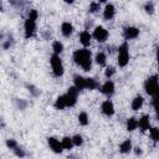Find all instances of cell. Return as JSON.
<instances>
[{
	"label": "cell",
	"mask_w": 159,
	"mask_h": 159,
	"mask_svg": "<svg viewBox=\"0 0 159 159\" xmlns=\"http://www.w3.org/2000/svg\"><path fill=\"white\" fill-rule=\"evenodd\" d=\"M72 58L76 65L82 67L83 71L87 72L92 68V53H91V50H88L87 47L76 50L72 55Z\"/></svg>",
	"instance_id": "1"
},
{
	"label": "cell",
	"mask_w": 159,
	"mask_h": 159,
	"mask_svg": "<svg viewBox=\"0 0 159 159\" xmlns=\"http://www.w3.org/2000/svg\"><path fill=\"white\" fill-rule=\"evenodd\" d=\"M144 89L147 92V94L149 96H158L159 93V84H158V76L154 75V76H150L145 80L144 82Z\"/></svg>",
	"instance_id": "2"
},
{
	"label": "cell",
	"mask_w": 159,
	"mask_h": 159,
	"mask_svg": "<svg viewBox=\"0 0 159 159\" xmlns=\"http://www.w3.org/2000/svg\"><path fill=\"white\" fill-rule=\"evenodd\" d=\"M50 63H51V67H52L53 76L61 77L65 72V68H63V63H62V60H61L60 55L52 53L51 57H50Z\"/></svg>",
	"instance_id": "3"
},
{
	"label": "cell",
	"mask_w": 159,
	"mask_h": 159,
	"mask_svg": "<svg viewBox=\"0 0 159 159\" xmlns=\"http://www.w3.org/2000/svg\"><path fill=\"white\" fill-rule=\"evenodd\" d=\"M129 62V47L127 42H123L118 47V66L125 67Z\"/></svg>",
	"instance_id": "4"
},
{
	"label": "cell",
	"mask_w": 159,
	"mask_h": 159,
	"mask_svg": "<svg viewBox=\"0 0 159 159\" xmlns=\"http://www.w3.org/2000/svg\"><path fill=\"white\" fill-rule=\"evenodd\" d=\"M35 32H36V21L27 17L25 20V22H24V35H25V39L32 37L35 35Z\"/></svg>",
	"instance_id": "5"
},
{
	"label": "cell",
	"mask_w": 159,
	"mask_h": 159,
	"mask_svg": "<svg viewBox=\"0 0 159 159\" xmlns=\"http://www.w3.org/2000/svg\"><path fill=\"white\" fill-rule=\"evenodd\" d=\"M109 36V32L103 26H96L92 34V37H94L98 42H106Z\"/></svg>",
	"instance_id": "6"
},
{
	"label": "cell",
	"mask_w": 159,
	"mask_h": 159,
	"mask_svg": "<svg viewBox=\"0 0 159 159\" xmlns=\"http://www.w3.org/2000/svg\"><path fill=\"white\" fill-rule=\"evenodd\" d=\"M47 143H48L50 149H51L53 153H56V154H61V153H62L63 148H62V145H61V142H60L57 138H55V137H48V138H47Z\"/></svg>",
	"instance_id": "7"
},
{
	"label": "cell",
	"mask_w": 159,
	"mask_h": 159,
	"mask_svg": "<svg viewBox=\"0 0 159 159\" xmlns=\"http://www.w3.org/2000/svg\"><path fill=\"white\" fill-rule=\"evenodd\" d=\"M123 36L125 40H133L139 36V29L134 26H127L123 30Z\"/></svg>",
	"instance_id": "8"
},
{
	"label": "cell",
	"mask_w": 159,
	"mask_h": 159,
	"mask_svg": "<svg viewBox=\"0 0 159 159\" xmlns=\"http://www.w3.org/2000/svg\"><path fill=\"white\" fill-rule=\"evenodd\" d=\"M101 111H102V113H103L104 116H107V117L113 116V114H114V104H113V102L109 101V99L104 101V102L102 103V106H101Z\"/></svg>",
	"instance_id": "9"
},
{
	"label": "cell",
	"mask_w": 159,
	"mask_h": 159,
	"mask_svg": "<svg viewBox=\"0 0 159 159\" xmlns=\"http://www.w3.org/2000/svg\"><path fill=\"white\" fill-rule=\"evenodd\" d=\"M114 89H116L114 83H113V81H111V80L106 81V82L102 84V87H101V92H102L103 94L108 96V97L112 96V94L114 93Z\"/></svg>",
	"instance_id": "10"
},
{
	"label": "cell",
	"mask_w": 159,
	"mask_h": 159,
	"mask_svg": "<svg viewBox=\"0 0 159 159\" xmlns=\"http://www.w3.org/2000/svg\"><path fill=\"white\" fill-rule=\"evenodd\" d=\"M138 127L142 132H147L150 128V118L148 114H144L138 119Z\"/></svg>",
	"instance_id": "11"
},
{
	"label": "cell",
	"mask_w": 159,
	"mask_h": 159,
	"mask_svg": "<svg viewBox=\"0 0 159 159\" xmlns=\"http://www.w3.org/2000/svg\"><path fill=\"white\" fill-rule=\"evenodd\" d=\"M91 41H92V35L87 30H83L80 34V42L82 43L83 47H88L91 45Z\"/></svg>",
	"instance_id": "12"
},
{
	"label": "cell",
	"mask_w": 159,
	"mask_h": 159,
	"mask_svg": "<svg viewBox=\"0 0 159 159\" xmlns=\"http://www.w3.org/2000/svg\"><path fill=\"white\" fill-rule=\"evenodd\" d=\"M114 15H116V7H114V5L113 4H107L106 7H104V10H103V17L106 20H111V19L114 17Z\"/></svg>",
	"instance_id": "13"
},
{
	"label": "cell",
	"mask_w": 159,
	"mask_h": 159,
	"mask_svg": "<svg viewBox=\"0 0 159 159\" xmlns=\"http://www.w3.org/2000/svg\"><path fill=\"white\" fill-rule=\"evenodd\" d=\"M73 86L78 89V91H82V89H86V78L81 75H76L73 77Z\"/></svg>",
	"instance_id": "14"
},
{
	"label": "cell",
	"mask_w": 159,
	"mask_h": 159,
	"mask_svg": "<svg viewBox=\"0 0 159 159\" xmlns=\"http://www.w3.org/2000/svg\"><path fill=\"white\" fill-rule=\"evenodd\" d=\"M61 32H62V35L65 36V37H70L71 35H72V32H73V26H72V24L71 22H62V25H61Z\"/></svg>",
	"instance_id": "15"
},
{
	"label": "cell",
	"mask_w": 159,
	"mask_h": 159,
	"mask_svg": "<svg viewBox=\"0 0 159 159\" xmlns=\"http://www.w3.org/2000/svg\"><path fill=\"white\" fill-rule=\"evenodd\" d=\"M143 103H144V98H143L142 96H135V97L133 98V101H132L130 107H132L133 111H138V109L142 108Z\"/></svg>",
	"instance_id": "16"
},
{
	"label": "cell",
	"mask_w": 159,
	"mask_h": 159,
	"mask_svg": "<svg viewBox=\"0 0 159 159\" xmlns=\"http://www.w3.org/2000/svg\"><path fill=\"white\" fill-rule=\"evenodd\" d=\"M132 149H133V147H132L130 139H125V140L122 142L120 145H119V152H120L122 154H127V153H129Z\"/></svg>",
	"instance_id": "17"
},
{
	"label": "cell",
	"mask_w": 159,
	"mask_h": 159,
	"mask_svg": "<svg viewBox=\"0 0 159 159\" xmlns=\"http://www.w3.org/2000/svg\"><path fill=\"white\" fill-rule=\"evenodd\" d=\"M138 128V119L134 117H130L127 119V130L128 132H133Z\"/></svg>",
	"instance_id": "18"
},
{
	"label": "cell",
	"mask_w": 159,
	"mask_h": 159,
	"mask_svg": "<svg viewBox=\"0 0 159 159\" xmlns=\"http://www.w3.org/2000/svg\"><path fill=\"white\" fill-rule=\"evenodd\" d=\"M61 145H62L63 149H66V150H71L72 147H73L72 138H71V137H63L62 140H61Z\"/></svg>",
	"instance_id": "19"
},
{
	"label": "cell",
	"mask_w": 159,
	"mask_h": 159,
	"mask_svg": "<svg viewBox=\"0 0 159 159\" xmlns=\"http://www.w3.org/2000/svg\"><path fill=\"white\" fill-rule=\"evenodd\" d=\"M94 61H96V63L99 65V66H106V62H107V56H106V53L98 52V53L96 55V57H94Z\"/></svg>",
	"instance_id": "20"
},
{
	"label": "cell",
	"mask_w": 159,
	"mask_h": 159,
	"mask_svg": "<svg viewBox=\"0 0 159 159\" xmlns=\"http://www.w3.org/2000/svg\"><path fill=\"white\" fill-rule=\"evenodd\" d=\"M99 87V83L94 78H86V89H96Z\"/></svg>",
	"instance_id": "21"
},
{
	"label": "cell",
	"mask_w": 159,
	"mask_h": 159,
	"mask_svg": "<svg viewBox=\"0 0 159 159\" xmlns=\"http://www.w3.org/2000/svg\"><path fill=\"white\" fill-rule=\"evenodd\" d=\"M53 106H55V108H56V109H58V111L65 109V108H66V103H65L63 96H58V97H57V99L55 101Z\"/></svg>",
	"instance_id": "22"
},
{
	"label": "cell",
	"mask_w": 159,
	"mask_h": 159,
	"mask_svg": "<svg viewBox=\"0 0 159 159\" xmlns=\"http://www.w3.org/2000/svg\"><path fill=\"white\" fill-rule=\"evenodd\" d=\"M52 50H53V53L60 55V53L63 51V45H62V42H60V41H53V42H52Z\"/></svg>",
	"instance_id": "23"
},
{
	"label": "cell",
	"mask_w": 159,
	"mask_h": 159,
	"mask_svg": "<svg viewBox=\"0 0 159 159\" xmlns=\"http://www.w3.org/2000/svg\"><path fill=\"white\" fill-rule=\"evenodd\" d=\"M78 122L81 125H87L89 123V118H88V114L86 112H81L78 114Z\"/></svg>",
	"instance_id": "24"
},
{
	"label": "cell",
	"mask_w": 159,
	"mask_h": 159,
	"mask_svg": "<svg viewBox=\"0 0 159 159\" xmlns=\"http://www.w3.org/2000/svg\"><path fill=\"white\" fill-rule=\"evenodd\" d=\"M101 10V4L98 1H92L89 4V7H88V11L92 12V14H97L98 11Z\"/></svg>",
	"instance_id": "25"
},
{
	"label": "cell",
	"mask_w": 159,
	"mask_h": 159,
	"mask_svg": "<svg viewBox=\"0 0 159 159\" xmlns=\"http://www.w3.org/2000/svg\"><path fill=\"white\" fill-rule=\"evenodd\" d=\"M148 130H149V133H150V138L157 143V142L159 140V129H158L157 127H153V128H149Z\"/></svg>",
	"instance_id": "26"
},
{
	"label": "cell",
	"mask_w": 159,
	"mask_h": 159,
	"mask_svg": "<svg viewBox=\"0 0 159 159\" xmlns=\"http://www.w3.org/2000/svg\"><path fill=\"white\" fill-rule=\"evenodd\" d=\"M71 138H72V143H73L75 147H81V145L83 144V138H82V135L75 134V135L71 137Z\"/></svg>",
	"instance_id": "27"
},
{
	"label": "cell",
	"mask_w": 159,
	"mask_h": 159,
	"mask_svg": "<svg viewBox=\"0 0 159 159\" xmlns=\"http://www.w3.org/2000/svg\"><path fill=\"white\" fill-rule=\"evenodd\" d=\"M26 88L29 89V92H30L34 97H37V96H40V93H41L40 89H37L34 84H29V83H27V84H26Z\"/></svg>",
	"instance_id": "28"
},
{
	"label": "cell",
	"mask_w": 159,
	"mask_h": 159,
	"mask_svg": "<svg viewBox=\"0 0 159 159\" xmlns=\"http://www.w3.org/2000/svg\"><path fill=\"white\" fill-rule=\"evenodd\" d=\"M15 104H16V107H17L20 111H24V109H26V107H27V102H26L25 99H19V98H16V99H15Z\"/></svg>",
	"instance_id": "29"
},
{
	"label": "cell",
	"mask_w": 159,
	"mask_h": 159,
	"mask_svg": "<svg viewBox=\"0 0 159 159\" xmlns=\"http://www.w3.org/2000/svg\"><path fill=\"white\" fill-rule=\"evenodd\" d=\"M10 5L14 6L15 9H22L24 5H25V1L24 0H9Z\"/></svg>",
	"instance_id": "30"
},
{
	"label": "cell",
	"mask_w": 159,
	"mask_h": 159,
	"mask_svg": "<svg viewBox=\"0 0 159 159\" xmlns=\"http://www.w3.org/2000/svg\"><path fill=\"white\" fill-rule=\"evenodd\" d=\"M144 10H145V12H147V14H149V15L154 14V10H155V7H154V4H153L152 1L147 2V4L144 5Z\"/></svg>",
	"instance_id": "31"
},
{
	"label": "cell",
	"mask_w": 159,
	"mask_h": 159,
	"mask_svg": "<svg viewBox=\"0 0 159 159\" xmlns=\"http://www.w3.org/2000/svg\"><path fill=\"white\" fill-rule=\"evenodd\" d=\"M5 144H6V147L9 148V149H15L19 144H17V142L15 140V139H6V142H5Z\"/></svg>",
	"instance_id": "32"
},
{
	"label": "cell",
	"mask_w": 159,
	"mask_h": 159,
	"mask_svg": "<svg viewBox=\"0 0 159 159\" xmlns=\"http://www.w3.org/2000/svg\"><path fill=\"white\" fill-rule=\"evenodd\" d=\"M12 152H14V154H15L16 157H19V158H24V157L26 155V153L24 152V149H22V148H20L19 145H17L15 149H12Z\"/></svg>",
	"instance_id": "33"
},
{
	"label": "cell",
	"mask_w": 159,
	"mask_h": 159,
	"mask_svg": "<svg viewBox=\"0 0 159 159\" xmlns=\"http://www.w3.org/2000/svg\"><path fill=\"white\" fill-rule=\"evenodd\" d=\"M114 73H116V68L112 67V66H108V67L106 68V71H104V76H106L107 78H111Z\"/></svg>",
	"instance_id": "34"
},
{
	"label": "cell",
	"mask_w": 159,
	"mask_h": 159,
	"mask_svg": "<svg viewBox=\"0 0 159 159\" xmlns=\"http://www.w3.org/2000/svg\"><path fill=\"white\" fill-rule=\"evenodd\" d=\"M29 19H31V20H37V17H39V12H37V10H35V9H31L30 11H29V16H27Z\"/></svg>",
	"instance_id": "35"
},
{
	"label": "cell",
	"mask_w": 159,
	"mask_h": 159,
	"mask_svg": "<svg viewBox=\"0 0 159 159\" xmlns=\"http://www.w3.org/2000/svg\"><path fill=\"white\" fill-rule=\"evenodd\" d=\"M152 104L155 109V112H158V96H153V99H152Z\"/></svg>",
	"instance_id": "36"
},
{
	"label": "cell",
	"mask_w": 159,
	"mask_h": 159,
	"mask_svg": "<svg viewBox=\"0 0 159 159\" xmlns=\"http://www.w3.org/2000/svg\"><path fill=\"white\" fill-rule=\"evenodd\" d=\"M92 26H93L92 20H86V22H84V30H89V27H92Z\"/></svg>",
	"instance_id": "37"
},
{
	"label": "cell",
	"mask_w": 159,
	"mask_h": 159,
	"mask_svg": "<svg viewBox=\"0 0 159 159\" xmlns=\"http://www.w3.org/2000/svg\"><path fill=\"white\" fill-rule=\"evenodd\" d=\"M134 153H135V155H142L143 154V150H142V148L137 147V148H134Z\"/></svg>",
	"instance_id": "38"
},
{
	"label": "cell",
	"mask_w": 159,
	"mask_h": 159,
	"mask_svg": "<svg viewBox=\"0 0 159 159\" xmlns=\"http://www.w3.org/2000/svg\"><path fill=\"white\" fill-rule=\"evenodd\" d=\"M66 4H73L75 2V0H63Z\"/></svg>",
	"instance_id": "39"
},
{
	"label": "cell",
	"mask_w": 159,
	"mask_h": 159,
	"mask_svg": "<svg viewBox=\"0 0 159 159\" xmlns=\"http://www.w3.org/2000/svg\"><path fill=\"white\" fill-rule=\"evenodd\" d=\"M2 11H4V6H2V4L0 1V12H2Z\"/></svg>",
	"instance_id": "40"
},
{
	"label": "cell",
	"mask_w": 159,
	"mask_h": 159,
	"mask_svg": "<svg viewBox=\"0 0 159 159\" xmlns=\"http://www.w3.org/2000/svg\"><path fill=\"white\" fill-rule=\"evenodd\" d=\"M106 1H107V0H98V2H99V4H101V2H106Z\"/></svg>",
	"instance_id": "41"
}]
</instances>
